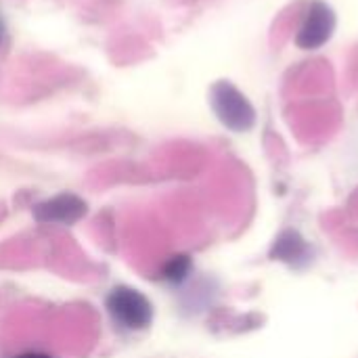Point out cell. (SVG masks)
Returning <instances> with one entry per match:
<instances>
[{"label": "cell", "mask_w": 358, "mask_h": 358, "mask_svg": "<svg viewBox=\"0 0 358 358\" xmlns=\"http://www.w3.org/2000/svg\"><path fill=\"white\" fill-rule=\"evenodd\" d=\"M216 117L233 132H248L256 124V111L248 96L231 82H216L210 92Z\"/></svg>", "instance_id": "obj_1"}, {"label": "cell", "mask_w": 358, "mask_h": 358, "mask_svg": "<svg viewBox=\"0 0 358 358\" xmlns=\"http://www.w3.org/2000/svg\"><path fill=\"white\" fill-rule=\"evenodd\" d=\"M105 304L111 319L126 329H145L153 321V306L138 289L120 285L111 289Z\"/></svg>", "instance_id": "obj_2"}, {"label": "cell", "mask_w": 358, "mask_h": 358, "mask_svg": "<svg viewBox=\"0 0 358 358\" xmlns=\"http://www.w3.org/2000/svg\"><path fill=\"white\" fill-rule=\"evenodd\" d=\"M336 31V13L334 8L323 2L315 0L300 25V31L296 36V44L302 50H319L323 48Z\"/></svg>", "instance_id": "obj_3"}, {"label": "cell", "mask_w": 358, "mask_h": 358, "mask_svg": "<svg viewBox=\"0 0 358 358\" xmlns=\"http://www.w3.org/2000/svg\"><path fill=\"white\" fill-rule=\"evenodd\" d=\"M86 214V201L73 193H59L34 208L40 224H76Z\"/></svg>", "instance_id": "obj_4"}, {"label": "cell", "mask_w": 358, "mask_h": 358, "mask_svg": "<svg viewBox=\"0 0 358 358\" xmlns=\"http://www.w3.org/2000/svg\"><path fill=\"white\" fill-rule=\"evenodd\" d=\"M271 254H273L275 260L287 262V264H292V266H302V264H306V262L310 260V250H308L306 241H304L298 233H294V231L283 233V235L275 241Z\"/></svg>", "instance_id": "obj_5"}, {"label": "cell", "mask_w": 358, "mask_h": 358, "mask_svg": "<svg viewBox=\"0 0 358 358\" xmlns=\"http://www.w3.org/2000/svg\"><path fill=\"white\" fill-rule=\"evenodd\" d=\"M191 273V258L189 256H174L170 258L164 268H162V277L168 281V283H180L189 277Z\"/></svg>", "instance_id": "obj_6"}, {"label": "cell", "mask_w": 358, "mask_h": 358, "mask_svg": "<svg viewBox=\"0 0 358 358\" xmlns=\"http://www.w3.org/2000/svg\"><path fill=\"white\" fill-rule=\"evenodd\" d=\"M19 358H50L48 355H40V352H27V355H21Z\"/></svg>", "instance_id": "obj_7"}, {"label": "cell", "mask_w": 358, "mask_h": 358, "mask_svg": "<svg viewBox=\"0 0 358 358\" xmlns=\"http://www.w3.org/2000/svg\"><path fill=\"white\" fill-rule=\"evenodd\" d=\"M2 42H4V23L0 19V46H2Z\"/></svg>", "instance_id": "obj_8"}]
</instances>
